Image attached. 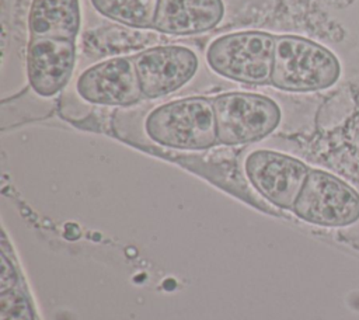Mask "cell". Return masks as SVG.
<instances>
[{"mask_svg":"<svg viewBox=\"0 0 359 320\" xmlns=\"http://www.w3.org/2000/svg\"><path fill=\"white\" fill-rule=\"evenodd\" d=\"M341 62L324 45L299 35H276L271 86L287 93L330 88L341 77Z\"/></svg>","mask_w":359,"mask_h":320,"instance_id":"obj_1","label":"cell"},{"mask_svg":"<svg viewBox=\"0 0 359 320\" xmlns=\"http://www.w3.org/2000/svg\"><path fill=\"white\" fill-rule=\"evenodd\" d=\"M144 131L154 143L175 150H206L217 140L213 101L206 97H182L153 108Z\"/></svg>","mask_w":359,"mask_h":320,"instance_id":"obj_2","label":"cell"},{"mask_svg":"<svg viewBox=\"0 0 359 320\" xmlns=\"http://www.w3.org/2000/svg\"><path fill=\"white\" fill-rule=\"evenodd\" d=\"M275 38L264 31H237L213 39L205 53L208 67L217 76L251 86L271 83Z\"/></svg>","mask_w":359,"mask_h":320,"instance_id":"obj_3","label":"cell"},{"mask_svg":"<svg viewBox=\"0 0 359 320\" xmlns=\"http://www.w3.org/2000/svg\"><path fill=\"white\" fill-rule=\"evenodd\" d=\"M217 140L226 146H241L269 136L280 124L279 105L258 93L230 91L212 98Z\"/></svg>","mask_w":359,"mask_h":320,"instance_id":"obj_4","label":"cell"},{"mask_svg":"<svg viewBox=\"0 0 359 320\" xmlns=\"http://www.w3.org/2000/svg\"><path fill=\"white\" fill-rule=\"evenodd\" d=\"M292 211L316 226H351L359 220V192L328 171L310 168Z\"/></svg>","mask_w":359,"mask_h":320,"instance_id":"obj_5","label":"cell"},{"mask_svg":"<svg viewBox=\"0 0 359 320\" xmlns=\"http://www.w3.org/2000/svg\"><path fill=\"white\" fill-rule=\"evenodd\" d=\"M244 171L264 199L276 208L292 211L310 167L293 156L259 149L245 157Z\"/></svg>","mask_w":359,"mask_h":320,"instance_id":"obj_6","label":"cell"},{"mask_svg":"<svg viewBox=\"0 0 359 320\" xmlns=\"http://www.w3.org/2000/svg\"><path fill=\"white\" fill-rule=\"evenodd\" d=\"M133 60L143 97L149 100L181 90L199 69L196 52L178 44L149 46L136 52Z\"/></svg>","mask_w":359,"mask_h":320,"instance_id":"obj_7","label":"cell"},{"mask_svg":"<svg viewBox=\"0 0 359 320\" xmlns=\"http://www.w3.org/2000/svg\"><path fill=\"white\" fill-rule=\"evenodd\" d=\"M76 90L93 105L130 107L143 98L133 55L105 58L88 66L79 74Z\"/></svg>","mask_w":359,"mask_h":320,"instance_id":"obj_8","label":"cell"},{"mask_svg":"<svg viewBox=\"0 0 359 320\" xmlns=\"http://www.w3.org/2000/svg\"><path fill=\"white\" fill-rule=\"evenodd\" d=\"M77 60L74 41L56 38H29L27 45V77L31 88L41 97H53L72 79Z\"/></svg>","mask_w":359,"mask_h":320,"instance_id":"obj_9","label":"cell"},{"mask_svg":"<svg viewBox=\"0 0 359 320\" xmlns=\"http://www.w3.org/2000/svg\"><path fill=\"white\" fill-rule=\"evenodd\" d=\"M224 15L223 0H158L156 34L191 36L215 29Z\"/></svg>","mask_w":359,"mask_h":320,"instance_id":"obj_10","label":"cell"},{"mask_svg":"<svg viewBox=\"0 0 359 320\" xmlns=\"http://www.w3.org/2000/svg\"><path fill=\"white\" fill-rule=\"evenodd\" d=\"M27 21L29 38L76 42L81 28L80 0H31Z\"/></svg>","mask_w":359,"mask_h":320,"instance_id":"obj_11","label":"cell"},{"mask_svg":"<svg viewBox=\"0 0 359 320\" xmlns=\"http://www.w3.org/2000/svg\"><path fill=\"white\" fill-rule=\"evenodd\" d=\"M102 17L133 29L153 31L158 0H90Z\"/></svg>","mask_w":359,"mask_h":320,"instance_id":"obj_12","label":"cell"},{"mask_svg":"<svg viewBox=\"0 0 359 320\" xmlns=\"http://www.w3.org/2000/svg\"><path fill=\"white\" fill-rule=\"evenodd\" d=\"M112 39L102 31L100 39L84 41V45L90 48L91 52L100 56H123L128 51H143L149 44H151L156 36L151 32H143L142 29H133L121 25L118 29H108ZM149 48V46H147Z\"/></svg>","mask_w":359,"mask_h":320,"instance_id":"obj_13","label":"cell"},{"mask_svg":"<svg viewBox=\"0 0 359 320\" xmlns=\"http://www.w3.org/2000/svg\"><path fill=\"white\" fill-rule=\"evenodd\" d=\"M0 320H35L29 298L20 288L0 292Z\"/></svg>","mask_w":359,"mask_h":320,"instance_id":"obj_14","label":"cell"},{"mask_svg":"<svg viewBox=\"0 0 359 320\" xmlns=\"http://www.w3.org/2000/svg\"><path fill=\"white\" fill-rule=\"evenodd\" d=\"M18 282V275L14 269L11 261L1 253V271H0V292H6L8 289L15 288Z\"/></svg>","mask_w":359,"mask_h":320,"instance_id":"obj_15","label":"cell"}]
</instances>
